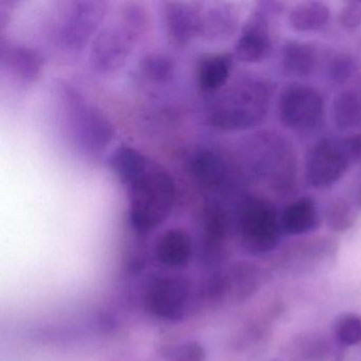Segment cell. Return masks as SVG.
<instances>
[{
  "mask_svg": "<svg viewBox=\"0 0 361 361\" xmlns=\"http://www.w3.org/2000/svg\"><path fill=\"white\" fill-rule=\"evenodd\" d=\"M107 164L126 190L128 221L135 231L149 233L171 216L176 206L177 185L161 164L126 145L111 152Z\"/></svg>",
  "mask_w": 361,
  "mask_h": 361,
  "instance_id": "obj_1",
  "label": "cell"
},
{
  "mask_svg": "<svg viewBox=\"0 0 361 361\" xmlns=\"http://www.w3.org/2000/svg\"><path fill=\"white\" fill-rule=\"evenodd\" d=\"M270 103L268 83L259 78L240 77L210 99L206 120L211 128L221 132H243L265 121Z\"/></svg>",
  "mask_w": 361,
  "mask_h": 361,
  "instance_id": "obj_2",
  "label": "cell"
},
{
  "mask_svg": "<svg viewBox=\"0 0 361 361\" xmlns=\"http://www.w3.org/2000/svg\"><path fill=\"white\" fill-rule=\"evenodd\" d=\"M147 27V14L139 3H124L105 20L90 45L88 63L98 75L117 73L134 54Z\"/></svg>",
  "mask_w": 361,
  "mask_h": 361,
  "instance_id": "obj_3",
  "label": "cell"
},
{
  "mask_svg": "<svg viewBox=\"0 0 361 361\" xmlns=\"http://www.w3.org/2000/svg\"><path fill=\"white\" fill-rule=\"evenodd\" d=\"M67 126L78 149L88 155L102 153L113 142L116 130L106 115L75 88L64 90Z\"/></svg>",
  "mask_w": 361,
  "mask_h": 361,
  "instance_id": "obj_4",
  "label": "cell"
},
{
  "mask_svg": "<svg viewBox=\"0 0 361 361\" xmlns=\"http://www.w3.org/2000/svg\"><path fill=\"white\" fill-rule=\"evenodd\" d=\"M271 202L263 197L248 196L236 210V230L245 250L253 255L271 252L280 243V219Z\"/></svg>",
  "mask_w": 361,
  "mask_h": 361,
  "instance_id": "obj_5",
  "label": "cell"
},
{
  "mask_svg": "<svg viewBox=\"0 0 361 361\" xmlns=\"http://www.w3.org/2000/svg\"><path fill=\"white\" fill-rule=\"evenodd\" d=\"M250 147V166L276 190L286 191L293 187L295 177V152L279 135H257Z\"/></svg>",
  "mask_w": 361,
  "mask_h": 361,
  "instance_id": "obj_6",
  "label": "cell"
},
{
  "mask_svg": "<svg viewBox=\"0 0 361 361\" xmlns=\"http://www.w3.org/2000/svg\"><path fill=\"white\" fill-rule=\"evenodd\" d=\"M109 8L104 1H73L64 11L59 26V45L68 52L90 47L94 37L106 20Z\"/></svg>",
  "mask_w": 361,
  "mask_h": 361,
  "instance_id": "obj_7",
  "label": "cell"
},
{
  "mask_svg": "<svg viewBox=\"0 0 361 361\" xmlns=\"http://www.w3.org/2000/svg\"><path fill=\"white\" fill-rule=\"evenodd\" d=\"M325 114L322 94L307 84L287 86L279 100V117L283 126L295 132H310L320 126Z\"/></svg>",
  "mask_w": 361,
  "mask_h": 361,
  "instance_id": "obj_8",
  "label": "cell"
},
{
  "mask_svg": "<svg viewBox=\"0 0 361 361\" xmlns=\"http://www.w3.org/2000/svg\"><path fill=\"white\" fill-rule=\"evenodd\" d=\"M192 287L183 276H154L145 285L143 303L149 312L171 320L181 319L191 308Z\"/></svg>",
  "mask_w": 361,
  "mask_h": 361,
  "instance_id": "obj_9",
  "label": "cell"
},
{
  "mask_svg": "<svg viewBox=\"0 0 361 361\" xmlns=\"http://www.w3.org/2000/svg\"><path fill=\"white\" fill-rule=\"evenodd\" d=\"M350 164L343 141L322 139L306 155V183L314 189H329L345 175Z\"/></svg>",
  "mask_w": 361,
  "mask_h": 361,
  "instance_id": "obj_10",
  "label": "cell"
},
{
  "mask_svg": "<svg viewBox=\"0 0 361 361\" xmlns=\"http://www.w3.org/2000/svg\"><path fill=\"white\" fill-rule=\"evenodd\" d=\"M188 170L202 189L216 193L231 191L238 180V169L217 149L204 147L190 156Z\"/></svg>",
  "mask_w": 361,
  "mask_h": 361,
  "instance_id": "obj_11",
  "label": "cell"
},
{
  "mask_svg": "<svg viewBox=\"0 0 361 361\" xmlns=\"http://www.w3.org/2000/svg\"><path fill=\"white\" fill-rule=\"evenodd\" d=\"M200 3H164V29L171 43L185 48L202 37V7Z\"/></svg>",
  "mask_w": 361,
  "mask_h": 361,
  "instance_id": "obj_12",
  "label": "cell"
},
{
  "mask_svg": "<svg viewBox=\"0 0 361 361\" xmlns=\"http://www.w3.org/2000/svg\"><path fill=\"white\" fill-rule=\"evenodd\" d=\"M272 39L269 22L261 11L255 12L247 20L235 47L234 54L240 62L259 64L269 58Z\"/></svg>",
  "mask_w": 361,
  "mask_h": 361,
  "instance_id": "obj_13",
  "label": "cell"
},
{
  "mask_svg": "<svg viewBox=\"0 0 361 361\" xmlns=\"http://www.w3.org/2000/svg\"><path fill=\"white\" fill-rule=\"evenodd\" d=\"M41 56L27 46L1 44V68L18 82L31 84L41 73Z\"/></svg>",
  "mask_w": 361,
  "mask_h": 361,
  "instance_id": "obj_14",
  "label": "cell"
},
{
  "mask_svg": "<svg viewBox=\"0 0 361 361\" xmlns=\"http://www.w3.org/2000/svg\"><path fill=\"white\" fill-rule=\"evenodd\" d=\"M282 234L303 235L319 227L318 207L312 197L304 196L287 204L279 215Z\"/></svg>",
  "mask_w": 361,
  "mask_h": 361,
  "instance_id": "obj_15",
  "label": "cell"
},
{
  "mask_svg": "<svg viewBox=\"0 0 361 361\" xmlns=\"http://www.w3.org/2000/svg\"><path fill=\"white\" fill-rule=\"evenodd\" d=\"M193 255V240L185 230L171 228L160 234L155 243V255L160 263L180 267L189 263Z\"/></svg>",
  "mask_w": 361,
  "mask_h": 361,
  "instance_id": "obj_16",
  "label": "cell"
},
{
  "mask_svg": "<svg viewBox=\"0 0 361 361\" xmlns=\"http://www.w3.org/2000/svg\"><path fill=\"white\" fill-rule=\"evenodd\" d=\"M318 60V50L312 44L289 41L283 46L281 66L291 77H310L317 69Z\"/></svg>",
  "mask_w": 361,
  "mask_h": 361,
  "instance_id": "obj_17",
  "label": "cell"
},
{
  "mask_svg": "<svg viewBox=\"0 0 361 361\" xmlns=\"http://www.w3.org/2000/svg\"><path fill=\"white\" fill-rule=\"evenodd\" d=\"M232 59L228 54H209L198 62L197 85L207 94H216L223 90L231 75Z\"/></svg>",
  "mask_w": 361,
  "mask_h": 361,
  "instance_id": "obj_18",
  "label": "cell"
},
{
  "mask_svg": "<svg viewBox=\"0 0 361 361\" xmlns=\"http://www.w3.org/2000/svg\"><path fill=\"white\" fill-rule=\"evenodd\" d=\"M202 243L210 253L219 252L227 238L229 219L223 207L211 202L202 214Z\"/></svg>",
  "mask_w": 361,
  "mask_h": 361,
  "instance_id": "obj_19",
  "label": "cell"
},
{
  "mask_svg": "<svg viewBox=\"0 0 361 361\" xmlns=\"http://www.w3.org/2000/svg\"><path fill=\"white\" fill-rule=\"evenodd\" d=\"M331 18L329 8L321 1L298 4L289 13V25L298 32H314L326 26Z\"/></svg>",
  "mask_w": 361,
  "mask_h": 361,
  "instance_id": "obj_20",
  "label": "cell"
},
{
  "mask_svg": "<svg viewBox=\"0 0 361 361\" xmlns=\"http://www.w3.org/2000/svg\"><path fill=\"white\" fill-rule=\"evenodd\" d=\"M333 119L339 130H350L361 126V90H345L333 102Z\"/></svg>",
  "mask_w": 361,
  "mask_h": 361,
  "instance_id": "obj_21",
  "label": "cell"
},
{
  "mask_svg": "<svg viewBox=\"0 0 361 361\" xmlns=\"http://www.w3.org/2000/svg\"><path fill=\"white\" fill-rule=\"evenodd\" d=\"M236 16L226 7H202V39L219 41L227 39L235 30Z\"/></svg>",
  "mask_w": 361,
  "mask_h": 361,
  "instance_id": "obj_22",
  "label": "cell"
},
{
  "mask_svg": "<svg viewBox=\"0 0 361 361\" xmlns=\"http://www.w3.org/2000/svg\"><path fill=\"white\" fill-rule=\"evenodd\" d=\"M139 73L145 82L166 84L174 77L175 63L166 54H147L139 65Z\"/></svg>",
  "mask_w": 361,
  "mask_h": 361,
  "instance_id": "obj_23",
  "label": "cell"
},
{
  "mask_svg": "<svg viewBox=\"0 0 361 361\" xmlns=\"http://www.w3.org/2000/svg\"><path fill=\"white\" fill-rule=\"evenodd\" d=\"M336 340L343 346L361 343V317L356 314H344L334 324Z\"/></svg>",
  "mask_w": 361,
  "mask_h": 361,
  "instance_id": "obj_24",
  "label": "cell"
},
{
  "mask_svg": "<svg viewBox=\"0 0 361 361\" xmlns=\"http://www.w3.org/2000/svg\"><path fill=\"white\" fill-rule=\"evenodd\" d=\"M356 221V213L350 202L344 198H337L326 209V221L335 231L350 229Z\"/></svg>",
  "mask_w": 361,
  "mask_h": 361,
  "instance_id": "obj_25",
  "label": "cell"
},
{
  "mask_svg": "<svg viewBox=\"0 0 361 361\" xmlns=\"http://www.w3.org/2000/svg\"><path fill=\"white\" fill-rule=\"evenodd\" d=\"M356 71V62L348 54H340L334 59L329 68L331 80L336 83L343 84L354 75Z\"/></svg>",
  "mask_w": 361,
  "mask_h": 361,
  "instance_id": "obj_26",
  "label": "cell"
},
{
  "mask_svg": "<svg viewBox=\"0 0 361 361\" xmlns=\"http://www.w3.org/2000/svg\"><path fill=\"white\" fill-rule=\"evenodd\" d=\"M340 26L346 32L353 33L361 27V3H348L339 14Z\"/></svg>",
  "mask_w": 361,
  "mask_h": 361,
  "instance_id": "obj_27",
  "label": "cell"
},
{
  "mask_svg": "<svg viewBox=\"0 0 361 361\" xmlns=\"http://www.w3.org/2000/svg\"><path fill=\"white\" fill-rule=\"evenodd\" d=\"M343 145L352 164H361V134L345 139Z\"/></svg>",
  "mask_w": 361,
  "mask_h": 361,
  "instance_id": "obj_28",
  "label": "cell"
},
{
  "mask_svg": "<svg viewBox=\"0 0 361 361\" xmlns=\"http://www.w3.org/2000/svg\"><path fill=\"white\" fill-rule=\"evenodd\" d=\"M355 202H356V206L361 209V178L359 179L356 191H355Z\"/></svg>",
  "mask_w": 361,
  "mask_h": 361,
  "instance_id": "obj_29",
  "label": "cell"
}]
</instances>
